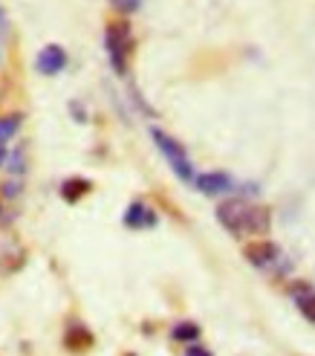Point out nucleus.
Wrapping results in <instances>:
<instances>
[{
    "mask_svg": "<svg viewBox=\"0 0 315 356\" xmlns=\"http://www.w3.org/2000/svg\"><path fill=\"white\" fill-rule=\"evenodd\" d=\"M93 345H96V336L87 330L84 325L76 322V325L67 327V333H64V348H67L69 353H87Z\"/></svg>",
    "mask_w": 315,
    "mask_h": 356,
    "instance_id": "7",
    "label": "nucleus"
},
{
    "mask_svg": "<svg viewBox=\"0 0 315 356\" xmlns=\"http://www.w3.org/2000/svg\"><path fill=\"white\" fill-rule=\"evenodd\" d=\"M272 226V218H269V209L264 206H252V215H249V235H266Z\"/></svg>",
    "mask_w": 315,
    "mask_h": 356,
    "instance_id": "11",
    "label": "nucleus"
},
{
    "mask_svg": "<svg viewBox=\"0 0 315 356\" xmlns=\"http://www.w3.org/2000/svg\"><path fill=\"white\" fill-rule=\"evenodd\" d=\"M171 339L177 342H197L200 339V325L197 322H180L171 327Z\"/></svg>",
    "mask_w": 315,
    "mask_h": 356,
    "instance_id": "12",
    "label": "nucleus"
},
{
    "mask_svg": "<svg viewBox=\"0 0 315 356\" xmlns=\"http://www.w3.org/2000/svg\"><path fill=\"white\" fill-rule=\"evenodd\" d=\"M151 136L156 142V148H160V154L165 156V163L173 168V174H177L182 183H194V165H191V159L180 142L160 128H151Z\"/></svg>",
    "mask_w": 315,
    "mask_h": 356,
    "instance_id": "2",
    "label": "nucleus"
},
{
    "mask_svg": "<svg viewBox=\"0 0 315 356\" xmlns=\"http://www.w3.org/2000/svg\"><path fill=\"white\" fill-rule=\"evenodd\" d=\"M35 67H38V73H44V76H56L67 67V52L58 44H49L41 49V56L35 58Z\"/></svg>",
    "mask_w": 315,
    "mask_h": 356,
    "instance_id": "6",
    "label": "nucleus"
},
{
    "mask_svg": "<svg viewBox=\"0 0 315 356\" xmlns=\"http://www.w3.org/2000/svg\"><path fill=\"white\" fill-rule=\"evenodd\" d=\"M292 298H295V305H298L301 316L307 318V322L315 325V290L309 287V284H295V287H292Z\"/></svg>",
    "mask_w": 315,
    "mask_h": 356,
    "instance_id": "9",
    "label": "nucleus"
},
{
    "mask_svg": "<svg viewBox=\"0 0 315 356\" xmlns=\"http://www.w3.org/2000/svg\"><path fill=\"white\" fill-rule=\"evenodd\" d=\"M9 171H15V174H21V171H24V165H21V151L12 154V159H9Z\"/></svg>",
    "mask_w": 315,
    "mask_h": 356,
    "instance_id": "16",
    "label": "nucleus"
},
{
    "mask_svg": "<svg viewBox=\"0 0 315 356\" xmlns=\"http://www.w3.org/2000/svg\"><path fill=\"white\" fill-rule=\"evenodd\" d=\"M249 215H252V206L240 197H232V200H223L217 206V220L225 232H232L235 238L240 235H249Z\"/></svg>",
    "mask_w": 315,
    "mask_h": 356,
    "instance_id": "3",
    "label": "nucleus"
},
{
    "mask_svg": "<svg viewBox=\"0 0 315 356\" xmlns=\"http://www.w3.org/2000/svg\"><path fill=\"white\" fill-rule=\"evenodd\" d=\"M90 191H93V183H90V180H84V177H73V180H64L61 197H64L67 203H78V200L87 197Z\"/></svg>",
    "mask_w": 315,
    "mask_h": 356,
    "instance_id": "10",
    "label": "nucleus"
},
{
    "mask_svg": "<svg viewBox=\"0 0 315 356\" xmlns=\"http://www.w3.org/2000/svg\"><path fill=\"white\" fill-rule=\"evenodd\" d=\"M125 356H136V353H125Z\"/></svg>",
    "mask_w": 315,
    "mask_h": 356,
    "instance_id": "19",
    "label": "nucleus"
},
{
    "mask_svg": "<svg viewBox=\"0 0 315 356\" xmlns=\"http://www.w3.org/2000/svg\"><path fill=\"white\" fill-rule=\"evenodd\" d=\"M243 255H246V261H249L252 266H272L278 258H281V246H278L275 241L257 238V241L246 243V249H243Z\"/></svg>",
    "mask_w": 315,
    "mask_h": 356,
    "instance_id": "4",
    "label": "nucleus"
},
{
    "mask_svg": "<svg viewBox=\"0 0 315 356\" xmlns=\"http://www.w3.org/2000/svg\"><path fill=\"white\" fill-rule=\"evenodd\" d=\"M3 24H6V15H3V9H0V32H3Z\"/></svg>",
    "mask_w": 315,
    "mask_h": 356,
    "instance_id": "18",
    "label": "nucleus"
},
{
    "mask_svg": "<svg viewBox=\"0 0 315 356\" xmlns=\"http://www.w3.org/2000/svg\"><path fill=\"white\" fill-rule=\"evenodd\" d=\"M21 113H12V116H3L0 119V145H3L6 139H12L17 131H21Z\"/></svg>",
    "mask_w": 315,
    "mask_h": 356,
    "instance_id": "13",
    "label": "nucleus"
},
{
    "mask_svg": "<svg viewBox=\"0 0 315 356\" xmlns=\"http://www.w3.org/2000/svg\"><path fill=\"white\" fill-rule=\"evenodd\" d=\"M194 186L208 194V197H217V194H225V191H232L235 183H232V177L229 174H223V171H205V174H197L194 177Z\"/></svg>",
    "mask_w": 315,
    "mask_h": 356,
    "instance_id": "5",
    "label": "nucleus"
},
{
    "mask_svg": "<svg viewBox=\"0 0 315 356\" xmlns=\"http://www.w3.org/2000/svg\"><path fill=\"white\" fill-rule=\"evenodd\" d=\"M104 47H108V56H110V64L119 76H128L130 70V58H133V32H130V24L128 21H116L108 26L104 32Z\"/></svg>",
    "mask_w": 315,
    "mask_h": 356,
    "instance_id": "1",
    "label": "nucleus"
},
{
    "mask_svg": "<svg viewBox=\"0 0 315 356\" xmlns=\"http://www.w3.org/2000/svg\"><path fill=\"white\" fill-rule=\"evenodd\" d=\"M185 356H214V353L208 350V348H203V345H194V342H191L188 350H185Z\"/></svg>",
    "mask_w": 315,
    "mask_h": 356,
    "instance_id": "15",
    "label": "nucleus"
},
{
    "mask_svg": "<svg viewBox=\"0 0 315 356\" xmlns=\"http://www.w3.org/2000/svg\"><path fill=\"white\" fill-rule=\"evenodd\" d=\"M125 226L128 229H151V226H156V211L148 203H139L136 200L125 211Z\"/></svg>",
    "mask_w": 315,
    "mask_h": 356,
    "instance_id": "8",
    "label": "nucleus"
},
{
    "mask_svg": "<svg viewBox=\"0 0 315 356\" xmlns=\"http://www.w3.org/2000/svg\"><path fill=\"white\" fill-rule=\"evenodd\" d=\"M113 6L119 12H125V15H133L139 6H142V0H113Z\"/></svg>",
    "mask_w": 315,
    "mask_h": 356,
    "instance_id": "14",
    "label": "nucleus"
},
{
    "mask_svg": "<svg viewBox=\"0 0 315 356\" xmlns=\"http://www.w3.org/2000/svg\"><path fill=\"white\" fill-rule=\"evenodd\" d=\"M69 111H76L78 122H87V116H84V108H81V104H69Z\"/></svg>",
    "mask_w": 315,
    "mask_h": 356,
    "instance_id": "17",
    "label": "nucleus"
}]
</instances>
